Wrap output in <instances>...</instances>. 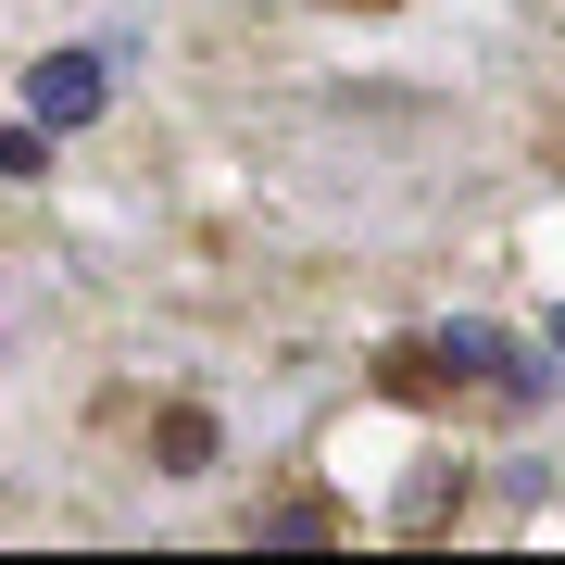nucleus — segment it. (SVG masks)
<instances>
[{"instance_id": "obj_3", "label": "nucleus", "mask_w": 565, "mask_h": 565, "mask_svg": "<svg viewBox=\"0 0 565 565\" xmlns=\"http://www.w3.org/2000/svg\"><path fill=\"white\" fill-rule=\"evenodd\" d=\"M151 452H163V465H214V415H163Z\"/></svg>"}, {"instance_id": "obj_4", "label": "nucleus", "mask_w": 565, "mask_h": 565, "mask_svg": "<svg viewBox=\"0 0 565 565\" xmlns=\"http://www.w3.org/2000/svg\"><path fill=\"white\" fill-rule=\"evenodd\" d=\"M39 163H51V126H39V114L0 126V177H39Z\"/></svg>"}, {"instance_id": "obj_5", "label": "nucleus", "mask_w": 565, "mask_h": 565, "mask_svg": "<svg viewBox=\"0 0 565 565\" xmlns=\"http://www.w3.org/2000/svg\"><path fill=\"white\" fill-rule=\"evenodd\" d=\"M553 352H565V315H553Z\"/></svg>"}, {"instance_id": "obj_2", "label": "nucleus", "mask_w": 565, "mask_h": 565, "mask_svg": "<svg viewBox=\"0 0 565 565\" xmlns=\"http://www.w3.org/2000/svg\"><path fill=\"white\" fill-rule=\"evenodd\" d=\"M102 88H114V76H102V51H39V63H25V114H39L51 139L102 114Z\"/></svg>"}, {"instance_id": "obj_1", "label": "nucleus", "mask_w": 565, "mask_h": 565, "mask_svg": "<svg viewBox=\"0 0 565 565\" xmlns=\"http://www.w3.org/2000/svg\"><path fill=\"white\" fill-rule=\"evenodd\" d=\"M377 377L403 390V403H427V390H440V377H503L515 403H541V390H553V364H527V352H503V327H440V340L390 352Z\"/></svg>"}]
</instances>
